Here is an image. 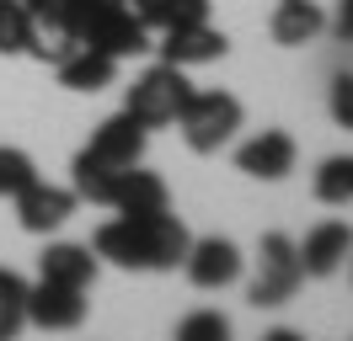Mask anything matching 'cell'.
<instances>
[{
    "instance_id": "cell-1",
    "label": "cell",
    "mask_w": 353,
    "mask_h": 341,
    "mask_svg": "<svg viewBox=\"0 0 353 341\" xmlns=\"http://www.w3.org/2000/svg\"><path fill=\"white\" fill-rule=\"evenodd\" d=\"M70 32L86 43V48H102L112 59H134L155 48L150 27L129 11V0H75L70 6Z\"/></svg>"
},
{
    "instance_id": "cell-2",
    "label": "cell",
    "mask_w": 353,
    "mask_h": 341,
    "mask_svg": "<svg viewBox=\"0 0 353 341\" xmlns=\"http://www.w3.org/2000/svg\"><path fill=\"white\" fill-rule=\"evenodd\" d=\"M176 128H182L188 149L214 155L220 144L236 139V128H241V102H236L230 91H193V96L182 102V112H176Z\"/></svg>"
},
{
    "instance_id": "cell-3",
    "label": "cell",
    "mask_w": 353,
    "mask_h": 341,
    "mask_svg": "<svg viewBox=\"0 0 353 341\" xmlns=\"http://www.w3.org/2000/svg\"><path fill=\"white\" fill-rule=\"evenodd\" d=\"M188 96H193V85H188V75H182L176 64H150V69L129 85L123 112L145 128H166V123H176V112H182Z\"/></svg>"
},
{
    "instance_id": "cell-4",
    "label": "cell",
    "mask_w": 353,
    "mask_h": 341,
    "mask_svg": "<svg viewBox=\"0 0 353 341\" xmlns=\"http://www.w3.org/2000/svg\"><path fill=\"white\" fill-rule=\"evenodd\" d=\"M257 261H263V267H257V277H252V304H257V309H279V304H284L289 294H294V288H300V251H294V240H289V234H263V251H257Z\"/></svg>"
},
{
    "instance_id": "cell-5",
    "label": "cell",
    "mask_w": 353,
    "mask_h": 341,
    "mask_svg": "<svg viewBox=\"0 0 353 341\" xmlns=\"http://www.w3.org/2000/svg\"><path fill=\"white\" fill-rule=\"evenodd\" d=\"M134 224H139V256H145V272H172V267H182V256H188V245H193V234H188V224H182L172 208L155 213V219H134Z\"/></svg>"
},
{
    "instance_id": "cell-6",
    "label": "cell",
    "mask_w": 353,
    "mask_h": 341,
    "mask_svg": "<svg viewBox=\"0 0 353 341\" xmlns=\"http://www.w3.org/2000/svg\"><path fill=\"white\" fill-rule=\"evenodd\" d=\"M11 203H17V224H22L27 234H48V230H59V224H65L70 213H75V203H81V197H75L70 187L27 182V187L17 192Z\"/></svg>"
},
{
    "instance_id": "cell-7",
    "label": "cell",
    "mask_w": 353,
    "mask_h": 341,
    "mask_svg": "<svg viewBox=\"0 0 353 341\" xmlns=\"http://www.w3.org/2000/svg\"><path fill=\"white\" fill-rule=\"evenodd\" d=\"M22 315L38 331H75L86 320V298H81V288H65V283H38V288H27Z\"/></svg>"
},
{
    "instance_id": "cell-8",
    "label": "cell",
    "mask_w": 353,
    "mask_h": 341,
    "mask_svg": "<svg viewBox=\"0 0 353 341\" xmlns=\"http://www.w3.org/2000/svg\"><path fill=\"white\" fill-rule=\"evenodd\" d=\"M145 133H150L145 123H134L129 112H118V118H108V123H97L86 155L102 160V166H112V170H129V166L145 160Z\"/></svg>"
},
{
    "instance_id": "cell-9",
    "label": "cell",
    "mask_w": 353,
    "mask_h": 341,
    "mask_svg": "<svg viewBox=\"0 0 353 341\" xmlns=\"http://www.w3.org/2000/svg\"><path fill=\"white\" fill-rule=\"evenodd\" d=\"M108 208H118L123 219H155V213L172 208V197H166V182L155 176V170H118V182H112L108 192Z\"/></svg>"
},
{
    "instance_id": "cell-10",
    "label": "cell",
    "mask_w": 353,
    "mask_h": 341,
    "mask_svg": "<svg viewBox=\"0 0 353 341\" xmlns=\"http://www.w3.org/2000/svg\"><path fill=\"white\" fill-rule=\"evenodd\" d=\"M182 267L193 277V288H225V283L241 277V251H236V240L209 234V240H193V245H188Z\"/></svg>"
},
{
    "instance_id": "cell-11",
    "label": "cell",
    "mask_w": 353,
    "mask_h": 341,
    "mask_svg": "<svg viewBox=\"0 0 353 341\" xmlns=\"http://www.w3.org/2000/svg\"><path fill=\"white\" fill-rule=\"evenodd\" d=\"M236 170L257 176V182H284L289 170H294V139H289L284 128H263L257 139H246L236 149Z\"/></svg>"
},
{
    "instance_id": "cell-12",
    "label": "cell",
    "mask_w": 353,
    "mask_h": 341,
    "mask_svg": "<svg viewBox=\"0 0 353 341\" xmlns=\"http://www.w3.org/2000/svg\"><path fill=\"white\" fill-rule=\"evenodd\" d=\"M294 251H300V272L305 277H332L353 251V230L337 224V219H327V224H316V230L305 234V245H294Z\"/></svg>"
},
{
    "instance_id": "cell-13",
    "label": "cell",
    "mask_w": 353,
    "mask_h": 341,
    "mask_svg": "<svg viewBox=\"0 0 353 341\" xmlns=\"http://www.w3.org/2000/svg\"><path fill=\"white\" fill-rule=\"evenodd\" d=\"M225 48H230V38H225V32H214L209 21L172 27V32H166V43H161L166 64H176V69H188V64H214V59H225Z\"/></svg>"
},
{
    "instance_id": "cell-14",
    "label": "cell",
    "mask_w": 353,
    "mask_h": 341,
    "mask_svg": "<svg viewBox=\"0 0 353 341\" xmlns=\"http://www.w3.org/2000/svg\"><path fill=\"white\" fill-rule=\"evenodd\" d=\"M38 277H43V283H65V288H81V294H86L91 283H97V256H91L86 245L54 240V245H43V256H38Z\"/></svg>"
},
{
    "instance_id": "cell-15",
    "label": "cell",
    "mask_w": 353,
    "mask_h": 341,
    "mask_svg": "<svg viewBox=\"0 0 353 341\" xmlns=\"http://www.w3.org/2000/svg\"><path fill=\"white\" fill-rule=\"evenodd\" d=\"M54 75H59V85H70V91H108L112 75H118V59H112V54H102V48L75 43L65 59L54 64Z\"/></svg>"
},
{
    "instance_id": "cell-16",
    "label": "cell",
    "mask_w": 353,
    "mask_h": 341,
    "mask_svg": "<svg viewBox=\"0 0 353 341\" xmlns=\"http://www.w3.org/2000/svg\"><path fill=\"white\" fill-rule=\"evenodd\" d=\"M321 27H327V16L316 0H279V11H273V43H284V48L310 43Z\"/></svg>"
},
{
    "instance_id": "cell-17",
    "label": "cell",
    "mask_w": 353,
    "mask_h": 341,
    "mask_svg": "<svg viewBox=\"0 0 353 341\" xmlns=\"http://www.w3.org/2000/svg\"><path fill=\"white\" fill-rule=\"evenodd\" d=\"M112 182H118V170L102 166V160H91L86 149L75 155V197H86V203H108Z\"/></svg>"
},
{
    "instance_id": "cell-18",
    "label": "cell",
    "mask_w": 353,
    "mask_h": 341,
    "mask_svg": "<svg viewBox=\"0 0 353 341\" xmlns=\"http://www.w3.org/2000/svg\"><path fill=\"white\" fill-rule=\"evenodd\" d=\"M316 197L321 203H348L353 197V155H332L316 170Z\"/></svg>"
},
{
    "instance_id": "cell-19",
    "label": "cell",
    "mask_w": 353,
    "mask_h": 341,
    "mask_svg": "<svg viewBox=\"0 0 353 341\" xmlns=\"http://www.w3.org/2000/svg\"><path fill=\"white\" fill-rule=\"evenodd\" d=\"M32 27H38V21L27 16L22 0H0V54H27Z\"/></svg>"
},
{
    "instance_id": "cell-20",
    "label": "cell",
    "mask_w": 353,
    "mask_h": 341,
    "mask_svg": "<svg viewBox=\"0 0 353 341\" xmlns=\"http://www.w3.org/2000/svg\"><path fill=\"white\" fill-rule=\"evenodd\" d=\"M27 182H38V166H32V155L17 144H0V197H17Z\"/></svg>"
},
{
    "instance_id": "cell-21",
    "label": "cell",
    "mask_w": 353,
    "mask_h": 341,
    "mask_svg": "<svg viewBox=\"0 0 353 341\" xmlns=\"http://www.w3.org/2000/svg\"><path fill=\"white\" fill-rule=\"evenodd\" d=\"M176 336L182 341H225L230 336V320L214 315V309H203V315H188L182 325H176Z\"/></svg>"
},
{
    "instance_id": "cell-22",
    "label": "cell",
    "mask_w": 353,
    "mask_h": 341,
    "mask_svg": "<svg viewBox=\"0 0 353 341\" xmlns=\"http://www.w3.org/2000/svg\"><path fill=\"white\" fill-rule=\"evenodd\" d=\"M327 107H332V118H337V128L353 133V75H337V80H332Z\"/></svg>"
},
{
    "instance_id": "cell-23",
    "label": "cell",
    "mask_w": 353,
    "mask_h": 341,
    "mask_svg": "<svg viewBox=\"0 0 353 341\" xmlns=\"http://www.w3.org/2000/svg\"><path fill=\"white\" fill-rule=\"evenodd\" d=\"M22 6H27L32 21H65L70 27V6H75V0H22Z\"/></svg>"
},
{
    "instance_id": "cell-24",
    "label": "cell",
    "mask_w": 353,
    "mask_h": 341,
    "mask_svg": "<svg viewBox=\"0 0 353 341\" xmlns=\"http://www.w3.org/2000/svg\"><path fill=\"white\" fill-rule=\"evenodd\" d=\"M22 298H27V283L11 267H0V304H22Z\"/></svg>"
},
{
    "instance_id": "cell-25",
    "label": "cell",
    "mask_w": 353,
    "mask_h": 341,
    "mask_svg": "<svg viewBox=\"0 0 353 341\" xmlns=\"http://www.w3.org/2000/svg\"><path fill=\"white\" fill-rule=\"evenodd\" d=\"M27 325V315H22V304H0V341H11L17 331Z\"/></svg>"
},
{
    "instance_id": "cell-26",
    "label": "cell",
    "mask_w": 353,
    "mask_h": 341,
    "mask_svg": "<svg viewBox=\"0 0 353 341\" xmlns=\"http://www.w3.org/2000/svg\"><path fill=\"white\" fill-rule=\"evenodd\" d=\"M337 32H343V38H353V0H343V6H337Z\"/></svg>"
}]
</instances>
